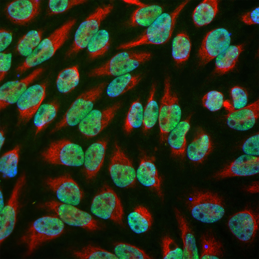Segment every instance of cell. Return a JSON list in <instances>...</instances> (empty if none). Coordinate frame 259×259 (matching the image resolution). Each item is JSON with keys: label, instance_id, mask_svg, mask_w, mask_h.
<instances>
[{"label": "cell", "instance_id": "1", "mask_svg": "<svg viewBox=\"0 0 259 259\" xmlns=\"http://www.w3.org/2000/svg\"><path fill=\"white\" fill-rule=\"evenodd\" d=\"M189 1L182 3L171 13H162L136 39L122 44L123 49H127L142 45H159L167 42L170 38L177 19L180 13Z\"/></svg>", "mask_w": 259, "mask_h": 259}, {"label": "cell", "instance_id": "2", "mask_svg": "<svg viewBox=\"0 0 259 259\" xmlns=\"http://www.w3.org/2000/svg\"><path fill=\"white\" fill-rule=\"evenodd\" d=\"M76 23L75 19L68 21L42 41L24 62L16 68L21 74L27 70L51 58L68 38L70 30Z\"/></svg>", "mask_w": 259, "mask_h": 259}, {"label": "cell", "instance_id": "3", "mask_svg": "<svg viewBox=\"0 0 259 259\" xmlns=\"http://www.w3.org/2000/svg\"><path fill=\"white\" fill-rule=\"evenodd\" d=\"M106 85L105 82L102 83L79 96L71 104L51 132L79 124L92 110L95 102L101 96Z\"/></svg>", "mask_w": 259, "mask_h": 259}, {"label": "cell", "instance_id": "4", "mask_svg": "<svg viewBox=\"0 0 259 259\" xmlns=\"http://www.w3.org/2000/svg\"><path fill=\"white\" fill-rule=\"evenodd\" d=\"M189 205L193 217L202 222L212 223L218 221L225 213L222 200L210 192H197L190 198Z\"/></svg>", "mask_w": 259, "mask_h": 259}, {"label": "cell", "instance_id": "5", "mask_svg": "<svg viewBox=\"0 0 259 259\" xmlns=\"http://www.w3.org/2000/svg\"><path fill=\"white\" fill-rule=\"evenodd\" d=\"M64 227V222L59 218L51 215L43 216L32 223L21 240L27 244L30 254L41 244L61 235Z\"/></svg>", "mask_w": 259, "mask_h": 259}, {"label": "cell", "instance_id": "6", "mask_svg": "<svg viewBox=\"0 0 259 259\" xmlns=\"http://www.w3.org/2000/svg\"><path fill=\"white\" fill-rule=\"evenodd\" d=\"M163 96L162 98L159 115L161 142L166 140L168 134L180 122L181 111L177 95L171 91L170 78L164 81Z\"/></svg>", "mask_w": 259, "mask_h": 259}, {"label": "cell", "instance_id": "7", "mask_svg": "<svg viewBox=\"0 0 259 259\" xmlns=\"http://www.w3.org/2000/svg\"><path fill=\"white\" fill-rule=\"evenodd\" d=\"M41 155L45 161L52 164L79 167L83 164L84 153L82 147L66 139L52 142Z\"/></svg>", "mask_w": 259, "mask_h": 259}, {"label": "cell", "instance_id": "8", "mask_svg": "<svg viewBox=\"0 0 259 259\" xmlns=\"http://www.w3.org/2000/svg\"><path fill=\"white\" fill-rule=\"evenodd\" d=\"M90 210L100 218L122 224L124 213L121 203L116 193L108 185L104 186L94 197Z\"/></svg>", "mask_w": 259, "mask_h": 259}, {"label": "cell", "instance_id": "9", "mask_svg": "<svg viewBox=\"0 0 259 259\" xmlns=\"http://www.w3.org/2000/svg\"><path fill=\"white\" fill-rule=\"evenodd\" d=\"M113 8L111 4L97 8L80 25L76 31L73 43L67 53L70 56L87 46L90 40L98 31L101 23Z\"/></svg>", "mask_w": 259, "mask_h": 259}, {"label": "cell", "instance_id": "10", "mask_svg": "<svg viewBox=\"0 0 259 259\" xmlns=\"http://www.w3.org/2000/svg\"><path fill=\"white\" fill-rule=\"evenodd\" d=\"M45 207L55 212L64 222L69 225L94 231L98 228L97 221L89 213L71 205L51 201Z\"/></svg>", "mask_w": 259, "mask_h": 259}, {"label": "cell", "instance_id": "11", "mask_svg": "<svg viewBox=\"0 0 259 259\" xmlns=\"http://www.w3.org/2000/svg\"><path fill=\"white\" fill-rule=\"evenodd\" d=\"M109 171L114 183L119 187L130 188L135 184L136 172L131 162L117 143L111 158Z\"/></svg>", "mask_w": 259, "mask_h": 259}, {"label": "cell", "instance_id": "12", "mask_svg": "<svg viewBox=\"0 0 259 259\" xmlns=\"http://www.w3.org/2000/svg\"><path fill=\"white\" fill-rule=\"evenodd\" d=\"M231 41L230 35L224 28H217L208 33L198 51L199 65L206 64L226 49Z\"/></svg>", "mask_w": 259, "mask_h": 259}, {"label": "cell", "instance_id": "13", "mask_svg": "<svg viewBox=\"0 0 259 259\" xmlns=\"http://www.w3.org/2000/svg\"><path fill=\"white\" fill-rule=\"evenodd\" d=\"M259 215L251 210L246 209L230 218L228 226L233 234L240 241L251 242L258 229Z\"/></svg>", "mask_w": 259, "mask_h": 259}, {"label": "cell", "instance_id": "14", "mask_svg": "<svg viewBox=\"0 0 259 259\" xmlns=\"http://www.w3.org/2000/svg\"><path fill=\"white\" fill-rule=\"evenodd\" d=\"M121 106L118 102L103 110H92L78 124L79 131L87 138L96 136L110 122Z\"/></svg>", "mask_w": 259, "mask_h": 259}, {"label": "cell", "instance_id": "15", "mask_svg": "<svg viewBox=\"0 0 259 259\" xmlns=\"http://www.w3.org/2000/svg\"><path fill=\"white\" fill-rule=\"evenodd\" d=\"M26 177L24 174L18 179L7 204L0 211V240L1 243L12 232L16 223L18 199Z\"/></svg>", "mask_w": 259, "mask_h": 259}, {"label": "cell", "instance_id": "16", "mask_svg": "<svg viewBox=\"0 0 259 259\" xmlns=\"http://www.w3.org/2000/svg\"><path fill=\"white\" fill-rule=\"evenodd\" d=\"M46 87L45 83L33 85L20 97L17 102L19 123H27L35 114L45 98Z\"/></svg>", "mask_w": 259, "mask_h": 259}, {"label": "cell", "instance_id": "17", "mask_svg": "<svg viewBox=\"0 0 259 259\" xmlns=\"http://www.w3.org/2000/svg\"><path fill=\"white\" fill-rule=\"evenodd\" d=\"M224 105L229 112L226 115V123L230 128L239 131L251 128L259 117V99L240 109L235 110L228 102Z\"/></svg>", "mask_w": 259, "mask_h": 259}, {"label": "cell", "instance_id": "18", "mask_svg": "<svg viewBox=\"0 0 259 259\" xmlns=\"http://www.w3.org/2000/svg\"><path fill=\"white\" fill-rule=\"evenodd\" d=\"M46 182L62 203L75 206L80 203L83 197V192L70 176L48 178Z\"/></svg>", "mask_w": 259, "mask_h": 259}, {"label": "cell", "instance_id": "19", "mask_svg": "<svg viewBox=\"0 0 259 259\" xmlns=\"http://www.w3.org/2000/svg\"><path fill=\"white\" fill-rule=\"evenodd\" d=\"M42 70L41 68H37L20 80L8 82L2 85L0 88V109L17 102L28 85L41 73Z\"/></svg>", "mask_w": 259, "mask_h": 259}, {"label": "cell", "instance_id": "20", "mask_svg": "<svg viewBox=\"0 0 259 259\" xmlns=\"http://www.w3.org/2000/svg\"><path fill=\"white\" fill-rule=\"evenodd\" d=\"M259 157L242 155L215 174L218 178L237 176H247L259 172Z\"/></svg>", "mask_w": 259, "mask_h": 259}, {"label": "cell", "instance_id": "21", "mask_svg": "<svg viewBox=\"0 0 259 259\" xmlns=\"http://www.w3.org/2000/svg\"><path fill=\"white\" fill-rule=\"evenodd\" d=\"M40 1L38 0H18L9 4L5 11L9 19L14 23L23 24L31 20L39 14Z\"/></svg>", "mask_w": 259, "mask_h": 259}, {"label": "cell", "instance_id": "22", "mask_svg": "<svg viewBox=\"0 0 259 259\" xmlns=\"http://www.w3.org/2000/svg\"><path fill=\"white\" fill-rule=\"evenodd\" d=\"M155 160L154 156L143 154L136 173V178L142 185L154 189L160 197H162L161 179L154 164Z\"/></svg>", "mask_w": 259, "mask_h": 259}, {"label": "cell", "instance_id": "23", "mask_svg": "<svg viewBox=\"0 0 259 259\" xmlns=\"http://www.w3.org/2000/svg\"><path fill=\"white\" fill-rule=\"evenodd\" d=\"M107 144L106 140H99L91 144L85 151L83 164L85 174L87 179L93 178L102 167Z\"/></svg>", "mask_w": 259, "mask_h": 259}, {"label": "cell", "instance_id": "24", "mask_svg": "<svg viewBox=\"0 0 259 259\" xmlns=\"http://www.w3.org/2000/svg\"><path fill=\"white\" fill-rule=\"evenodd\" d=\"M128 4L138 7L134 11L130 19L129 25L132 27L149 26L162 13V6L156 4H148L138 0H124Z\"/></svg>", "mask_w": 259, "mask_h": 259}, {"label": "cell", "instance_id": "25", "mask_svg": "<svg viewBox=\"0 0 259 259\" xmlns=\"http://www.w3.org/2000/svg\"><path fill=\"white\" fill-rule=\"evenodd\" d=\"M151 55L147 52H141L139 55L131 58L117 65L108 67L101 66L92 70L90 77L110 75L118 76L128 74L137 68L141 64L148 61Z\"/></svg>", "mask_w": 259, "mask_h": 259}, {"label": "cell", "instance_id": "26", "mask_svg": "<svg viewBox=\"0 0 259 259\" xmlns=\"http://www.w3.org/2000/svg\"><path fill=\"white\" fill-rule=\"evenodd\" d=\"M212 149L210 137L200 128L198 130L194 140L188 146L187 156L192 161L201 163L210 154Z\"/></svg>", "mask_w": 259, "mask_h": 259}, {"label": "cell", "instance_id": "27", "mask_svg": "<svg viewBox=\"0 0 259 259\" xmlns=\"http://www.w3.org/2000/svg\"><path fill=\"white\" fill-rule=\"evenodd\" d=\"M174 211L178 227L181 233L183 245V258L199 259L195 239L186 219L177 208H175Z\"/></svg>", "mask_w": 259, "mask_h": 259}, {"label": "cell", "instance_id": "28", "mask_svg": "<svg viewBox=\"0 0 259 259\" xmlns=\"http://www.w3.org/2000/svg\"><path fill=\"white\" fill-rule=\"evenodd\" d=\"M190 118L180 122L168 134V142L172 154L175 155L182 156L185 153L186 147L185 136L190 128Z\"/></svg>", "mask_w": 259, "mask_h": 259}, {"label": "cell", "instance_id": "29", "mask_svg": "<svg viewBox=\"0 0 259 259\" xmlns=\"http://www.w3.org/2000/svg\"><path fill=\"white\" fill-rule=\"evenodd\" d=\"M243 50L242 44L229 46L216 57L215 73L219 75H223L233 69L239 55Z\"/></svg>", "mask_w": 259, "mask_h": 259}, {"label": "cell", "instance_id": "30", "mask_svg": "<svg viewBox=\"0 0 259 259\" xmlns=\"http://www.w3.org/2000/svg\"><path fill=\"white\" fill-rule=\"evenodd\" d=\"M127 221L131 229L136 234H140L147 232L150 228L153 219L146 207L139 206L128 215Z\"/></svg>", "mask_w": 259, "mask_h": 259}, {"label": "cell", "instance_id": "31", "mask_svg": "<svg viewBox=\"0 0 259 259\" xmlns=\"http://www.w3.org/2000/svg\"><path fill=\"white\" fill-rule=\"evenodd\" d=\"M141 78L140 74L134 75L128 73L117 76L108 86L107 94L111 97L119 96L135 87Z\"/></svg>", "mask_w": 259, "mask_h": 259}, {"label": "cell", "instance_id": "32", "mask_svg": "<svg viewBox=\"0 0 259 259\" xmlns=\"http://www.w3.org/2000/svg\"><path fill=\"white\" fill-rule=\"evenodd\" d=\"M217 0H205L195 9L192 19L195 25L200 27L210 23L218 11Z\"/></svg>", "mask_w": 259, "mask_h": 259}, {"label": "cell", "instance_id": "33", "mask_svg": "<svg viewBox=\"0 0 259 259\" xmlns=\"http://www.w3.org/2000/svg\"><path fill=\"white\" fill-rule=\"evenodd\" d=\"M59 107V104L56 101L40 105L35 114L34 119V124L36 128V135L54 120Z\"/></svg>", "mask_w": 259, "mask_h": 259}, {"label": "cell", "instance_id": "34", "mask_svg": "<svg viewBox=\"0 0 259 259\" xmlns=\"http://www.w3.org/2000/svg\"><path fill=\"white\" fill-rule=\"evenodd\" d=\"M191 44L187 34L184 32L178 34L173 40L172 45V56L177 64H180L188 59Z\"/></svg>", "mask_w": 259, "mask_h": 259}, {"label": "cell", "instance_id": "35", "mask_svg": "<svg viewBox=\"0 0 259 259\" xmlns=\"http://www.w3.org/2000/svg\"><path fill=\"white\" fill-rule=\"evenodd\" d=\"M79 79L77 66L66 68L60 72L58 76L56 81L57 88L61 93H68L77 86Z\"/></svg>", "mask_w": 259, "mask_h": 259}, {"label": "cell", "instance_id": "36", "mask_svg": "<svg viewBox=\"0 0 259 259\" xmlns=\"http://www.w3.org/2000/svg\"><path fill=\"white\" fill-rule=\"evenodd\" d=\"M156 85L153 83L146 105L143 111V131L146 133L156 124L159 117V110L157 103L154 99Z\"/></svg>", "mask_w": 259, "mask_h": 259}, {"label": "cell", "instance_id": "37", "mask_svg": "<svg viewBox=\"0 0 259 259\" xmlns=\"http://www.w3.org/2000/svg\"><path fill=\"white\" fill-rule=\"evenodd\" d=\"M110 45L109 34L105 30L98 31L92 38L87 46L90 57L93 59L104 54Z\"/></svg>", "mask_w": 259, "mask_h": 259}, {"label": "cell", "instance_id": "38", "mask_svg": "<svg viewBox=\"0 0 259 259\" xmlns=\"http://www.w3.org/2000/svg\"><path fill=\"white\" fill-rule=\"evenodd\" d=\"M201 240L202 251L200 259H219L222 256V244L211 232L204 234Z\"/></svg>", "mask_w": 259, "mask_h": 259}, {"label": "cell", "instance_id": "39", "mask_svg": "<svg viewBox=\"0 0 259 259\" xmlns=\"http://www.w3.org/2000/svg\"><path fill=\"white\" fill-rule=\"evenodd\" d=\"M20 150L18 146L6 153L0 160V170L3 176L6 178L15 177L17 173V167Z\"/></svg>", "mask_w": 259, "mask_h": 259}, {"label": "cell", "instance_id": "40", "mask_svg": "<svg viewBox=\"0 0 259 259\" xmlns=\"http://www.w3.org/2000/svg\"><path fill=\"white\" fill-rule=\"evenodd\" d=\"M143 111L139 99L131 104L128 111L124 124V129L127 134L133 129L140 127L143 124Z\"/></svg>", "mask_w": 259, "mask_h": 259}, {"label": "cell", "instance_id": "41", "mask_svg": "<svg viewBox=\"0 0 259 259\" xmlns=\"http://www.w3.org/2000/svg\"><path fill=\"white\" fill-rule=\"evenodd\" d=\"M42 32L31 30L24 35L19 41L17 49L21 55H30L41 42Z\"/></svg>", "mask_w": 259, "mask_h": 259}, {"label": "cell", "instance_id": "42", "mask_svg": "<svg viewBox=\"0 0 259 259\" xmlns=\"http://www.w3.org/2000/svg\"><path fill=\"white\" fill-rule=\"evenodd\" d=\"M114 254L118 259H149L151 258L143 251L131 244L123 243L116 244Z\"/></svg>", "mask_w": 259, "mask_h": 259}, {"label": "cell", "instance_id": "43", "mask_svg": "<svg viewBox=\"0 0 259 259\" xmlns=\"http://www.w3.org/2000/svg\"><path fill=\"white\" fill-rule=\"evenodd\" d=\"M73 254L81 259H118L115 254L90 245L83 248L80 250L74 252Z\"/></svg>", "mask_w": 259, "mask_h": 259}, {"label": "cell", "instance_id": "44", "mask_svg": "<svg viewBox=\"0 0 259 259\" xmlns=\"http://www.w3.org/2000/svg\"><path fill=\"white\" fill-rule=\"evenodd\" d=\"M163 258L181 259L183 258V252L174 241L168 236L162 240Z\"/></svg>", "mask_w": 259, "mask_h": 259}, {"label": "cell", "instance_id": "45", "mask_svg": "<svg viewBox=\"0 0 259 259\" xmlns=\"http://www.w3.org/2000/svg\"><path fill=\"white\" fill-rule=\"evenodd\" d=\"M224 102L223 94L221 92L215 90L207 93L202 99L203 106L211 112L220 110L224 105Z\"/></svg>", "mask_w": 259, "mask_h": 259}, {"label": "cell", "instance_id": "46", "mask_svg": "<svg viewBox=\"0 0 259 259\" xmlns=\"http://www.w3.org/2000/svg\"><path fill=\"white\" fill-rule=\"evenodd\" d=\"M84 0L49 1L48 7L49 13L56 14L64 12L74 6L83 3Z\"/></svg>", "mask_w": 259, "mask_h": 259}, {"label": "cell", "instance_id": "47", "mask_svg": "<svg viewBox=\"0 0 259 259\" xmlns=\"http://www.w3.org/2000/svg\"><path fill=\"white\" fill-rule=\"evenodd\" d=\"M233 108L238 110L246 106L248 102V95L246 90L244 88L235 86L230 91Z\"/></svg>", "mask_w": 259, "mask_h": 259}, {"label": "cell", "instance_id": "48", "mask_svg": "<svg viewBox=\"0 0 259 259\" xmlns=\"http://www.w3.org/2000/svg\"><path fill=\"white\" fill-rule=\"evenodd\" d=\"M259 133L248 138L243 144L242 149L246 154L258 156L259 154Z\"/></svg>", "mask_w": 259, "mask_h": 259}, {"label": "cell", "instance_id": "49", "mask_svg": "<svg viewBox=\"0 0 259 259\" xmlns=\"http://www.w3.org/2000/svg\"><path fill=\"white\" fill-rule=\"evenodd\" d=\"M141 52H124L118 53L112 57L101 66L108 67L117 65L131 58L140 55Z\"/></svg>", "mask_w": 259, "mask_h": 259}, {"label": "cell", "instance_id": "50", "mask_svg": "<svg viewBox=\"0 0 259 259\" xmlns=\"http://www.w3.org/2000/svg\"><path fill=\"white\" fill-rule=\"evenodd\" d=\"M12 54L11 53L1 52L0 54V80L4 78L11 65Z\"/></svg>", "mask_w": 259, "mask_h": 259}, {"label": "cell", "instance_id": "51", "mask_svg": "<svg viewBox=\"0 0 259 259\" xmlns=\"http://www.w3.org/2000/svg\"><path fill=\"white\" fill-rule=\"evenodd\" d=\"M241 19L245 23L248 25L259 24V7L244 15L242 17Z\"/></svg>", "mask_w": 259, "mask_h": 259}, {"label": "cell", "instance_id": "52", "mask_svg": "<svg viewBox=\"0 0 259 259\" xmlns=\"http://www.w3.org/2000/svg\"><path fill=\"white\" fill-rule=\"evenodd\" d=\"M12 40V36L9 31L1 29L0 32V52L6 49L11 43Z\"/></svg>", "mask_w": 259, "mask_h": 259}, {"label": "cell", "instance_id": "53", "mask_svg": "<svg viewBox=\"0 0 259 259\" xmlns=\"http://www.w3.org/2000/svg\"><path fill=\"white\" fill-rule=\"evenodd\" d=\"M247 191L252 193H255L259 191V184L257 182H254L249 186L247 189Z\"/></svg>", "mask_w": 259, "mask_h": 259}, {"label": "cell", "instance_id": "54", "mask_svg": "<svg viewBox=\"0 0 259 259\" xmlns=\"http://www.w3.org/2000/svg\"><path fill=\"white\" fill-rule=\"evenodd\" d=\"M0 149L2 146L5 140L4 134L3 131L1 130L0 132Z\"/></svg>", "mask_w": 259, "mask_h": 259}, {"label": "cell", "instance_id": "55", "mask_svg": "<svg viewBox=\"0 0 259 259\" xmlns=\"http://www.w3.org/2000/svg\"><path fill=\"white\" fill-rule=\"evenodd\" d=\"M3 197L1 191H0V211L3 209L4 207Z\"/></svg>", "mask_w": 259, "mask_h": 259}]
</instances>
